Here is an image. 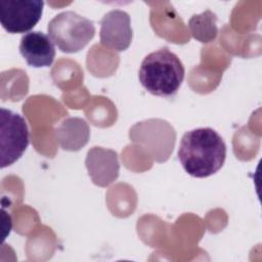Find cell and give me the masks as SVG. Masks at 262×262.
Masks as SVG:
<instances>
[{
    "label": "cell",
    "mask_w": 262,
    "mask_h": 262,
    "mask_svg": "<svg viewBox=\"0 0 262 262\" xmlns=\"http://www.w3.org/2000/svg\"><path fill=\"white\" fill-rule=\"evenodd\" d=\"M217 16L211 10L201 14H193L188 20V29L191 36L202 43L213 41L218 33L216 26Z\"/></svg>",
    "instance_id": "9"
},
{
    "label": "cell",
    "mask_w": 262,
    "mask_h": 262,
    "mask_svg": "<svg viewBox=\"0 0 262 262\" xmlns=\"http://www.w3.org/2000/svg\"><path fill=\"white\" fill-rule=\"evenodd\" d=\"M19 52L27 63L34 68H47L55 57L54 43L40 31L29 32L21 37Z\"/></svg>",
    "instance_id": "7"
},
{
    "label": "cell",
    "mask_w": 262,
    "mask_h": 262,
    "mask_svg": "<svg viewBox=\"0 0 262 262\" xmlns=\"http://www.w3.org/2000/svg\"><path fill=\"white\" fill-rule=\"evenodd\" d=\"M56 137L63 149H69L72 150L73 148V135L76 138L78 144L80 147L85 145L88 141L89 138V127L87 123L85 122L76 132H70L62 124L55 130Z\"/></svg>",
    "instance_id": "10"
},
{
    "label": "cell",
    "mask_w": 262,
    "mask_h": 262,
    "mask_svg": "<svg viewBox=\"0 0 262 262\" xmlns=\"http://www.w3.org/2000/svg\"><path fill=\"white\" fill-rule=\"evenodd\" d=\"M226 145L222 137L212 128H196L183 134L178 160L192 177L205 178L215 174L223 166Z\"/></svg>",
    "instance_id": "1"
},
{
    "label": "cell",
    "mask_w": 262,
    "mask_h": 262,
    "mask_svg": "<svg viewBox=\"0 0 262 262\" xmlns=\"http://www.w3.org/2000/svg\"><path fill=\"white\" fill-rule=\"evenodd\" d=\"M184 67L180 58L167 47L147 54L139 68L138 78L149 93L170 97L176 94L184 79Z\"/></svg>",
    "instance_id": "2"
},
{
    "label": "cell",
    "mask_w": 262,
    "mask_h": 262,
    "mask_svg": "<svg viewBox=\"0 0 262 262\" xmlns=\"http://www.w3.org/2000/svg\"><path fill=\"white\" fill-rule=\"evenodd\" d=\"M43 6L42 0H0L1 25L10 34H27L40 20Z\"/></svg>",
    "instance_id": "5"
},
{
    "label": "cell",
    "mask_w": 262,
    "mask_h": 262,
    "mask_svg": "<svg viewBox=\"0 0 262 262\" xmlns=\"http://www.w3.org/2000/svg\"><path fill=\"white\" fill-rule=\"evenodd\" d=\"M86 167L95 184L108 185L119 175L117 152L95 146L87 154Z\"/></svg>",
    "instance_id": "8"
},
{
    "label": "cell",
    "mask_w": 262,
    "mask_h": 262,
    "mask_svg": "<svg viewBox=\"0 0 262 262\" xmlns=\"http://www.w3.org/2000/svg\"><path fill=\"white\" fill-rule=\"evenodd\" d=\"M30 141L26 120L18 114L1 107L0 110V166L8 167L26 151Z\"/></svg>",
    "instance_id": "4"
},
{
    "label": "cell",
    "mask_w": 262,
    "mask_h": 262,
    "mask_svg": "<svg viewBox=\"0 0 262 262\" xmlns=\"http://www.w3.org/2000/svg\"><path fill=\"white\" fill-rule=\"evenodd\" d=\"M132 28L129 14L121 9H113L100 20V42L103 46L116 50H126L132 42Z\"/></svg>",
    "instance_id": "6"
},
{
    "label": "cell",
    "mask_w": 262,
    "mask_h": 262,
    "mask_svg": "<svg viewBox=\"0 0 262 262\" xmlns=\"http://www.w3.org/2000/svg\"><path fill=\"white\" fill-rule=\"evenodd\" d=\"M48 36L57 48L66 53H75L83 49L95 35L92 20L68 10L56 14L47 27Z\"/></svg>",
    "instance_id": "3"
}]
</instances>
